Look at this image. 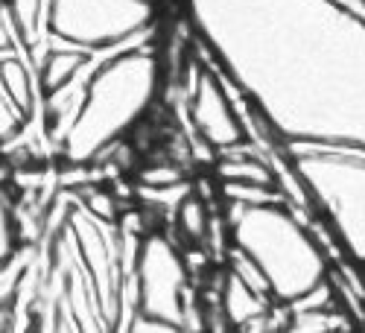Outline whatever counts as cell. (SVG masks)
I'll return each mask as SVG.
<instances>
[{"mask_svg": "<svg viewBox=\"0 0 365 333\" xmlns=\"http://www.w3.org/2000/svg\"><path fill=\"white\" fill-rule=\"evenodd\" d=\"M228 231L237 252L252 257L269 284L272 301L289 307L327 284L330 269L322 246L281 199L228 202Z\"/></svg>", "mask_w": 365, "mask_h": 333, "instance_id": "obj_1", "label": "cell"}, {"mask_svg": "<svg viewBox=\"0 0 365 333\" xmlns=\"http://www.w3.org/2000/svg\"><path fill=\"white\" fill-rule=\"evenodd\" d=\"M152 21V0H50L47 36L91 53L138 39Z\"/></svg>", "mask_w": 365, "mask_h": 333, "instance_id": "obj_3", "label": "cell"}, {"mask_svg": "<svg viewBox=\"0 0 365 333\" xmlns=\"http://www.w3.org/2000/svg\"><path fill=\"white\" fill-rule=\"evenodd\" d=\"M0 85L15 100V106L29 117L36 108V79L29 65L15 53H0Z\"/></svg>", "mask_w": 365, "mask_h": 333, "instance_id": "obj_8", "label": "cell"}, {"mask_svg": "<svg viewBox=\"0 0 365 333\" xmlns=\"http://www.w3.org/2000/svg\"><path fill=\"white\" fill-rule=\"evenodd\" d=\"M26 120L29 117L15 106V100L4 91V85H0V140L15 138L26 126Z\"/></svg>", "mask_w": 365, "mask_h": 333, "instance_id": "obj_14", "label": "cell"}, {"mask_svg": "<svg viewBox=\"0 0 365 333\" xmlns=\"http://www.w3.org/2000/svg\"><path fill=\"white\" fill-rule=\"evenodd\" d=\"M135 281H138V316L161 319L175 330H185L187 307L193 298L190 290V269L181 252L173 246V240L149 231L135 260Z\"/></svg>", "mask_w": 365, "mask_h": 333, "instance_id": "obj_4", "label": "cell"}, {"mask_svg": "<svg viewBox=\"0 0 365 333\" xmlns=\"http://www.w3.org/2000/svg\"><path fill=\"white\" fill-rule=\"evenodd\" d=\"M21 249H24V237H21L15 199L6 190V185H0V263L18 255Z\"/></svg>", "mask_w": 365, "mask_h": 333, "instance_id": "obj_12", "label": "cell"}, {"mask_svg": "<svg viewBox=\"0 0 365 333\" xmlns=\"http://www.w3.org/2000/svg\"><path fill=\"white\" fill-rule=\"evenodd\" d=\"M18 41H21V36L15 29L12 15H9V4L6 0H0V53H12Z\"/></svg>", "mask_w": 365, "mask_h": 333, "instance_id": "obj_15", "label": "cell"}, {"mask_svg": "<svg viewBox=\"0 0 365 333\" xmlns=\"http://www.w3.org/2000/svg\"><path fill=\"white\" fill-rule=\"evenodd\" d=\"M143 185H149V188H173V185H178L181 181V173L178 170H173V167H167V170H146L143 175Z\"/></svg>", "mask_w": 365, "mask_h": 333, "instance_id": "obj_16", "label": "cell"}, {"mask_svg": "<svg viewBox=\"0 0 365 333\" xmlns=\"http://www.w3.org/2000/svg\"><path fill=\"white\" fill-rule=\"evenodd\" d=\"M175 225L178 231L187 237V243H202L210 231V214L202 196L185 193L175 205Z\"/></svg>", "mask_w": 365, "mask_h": 333, "instance_id": "obj_11", "label": "cell"}, {"mask_svg": "<svg viewBox=\"0 0 365 333\" xmlns=\"http://www.w3.org/2000/svg\"><path fill=\"white\" fill-rule=\"evenodd\" d=\"M217 175L220 181H237V185H260V188H272L278 190V175L275 167L266 155H249L240 153V149H228V153L217 161Z\"/></svg>", "mask_w": 365, "mask_h": 333, "instance_id": "obj_7", "label": "cell"}, {"mask_svg": "<svg viewBox=\"0 0 365 333\" xmlns=\"http://www.w3.org/2000/svg\"><path fill=\"white\" fill-rule=\"evenodd\" d=\"M91 53L85 50H76V47H56L50 50V56L44 58V71H41V85H44V94H56V91H62L73 82L76 71L88 62Z\"/></svg>", "mask_w": 365, "mask_h": 333, "instance_id": "obj_9", "label": "cell"}, {"mask_svg": "<svg viewBox=\"0 0 365 333\" xmlns=\"http://www.w3.org/2000/svg\"><path fill=\"white\" fill-rule=\"evenodd\" d=\"M220 310L231 327L252 330L263 327L272 313V295L249 287L237 272H225V281L220 287Z\"/></svg>", "mask_w": 365, "mask_h": 333, "instance_id": "obj_6", "label": "cell"}, {"mask_svg": "<svg viewBox=\"0 0 365 333\" xmlns=\"http://www.w3.org/2000/svg\"><path fill=\"white\" fill-rule=\"evenodd\" d=\"M6 4H9V15L15 21V29H18V36H21L24 44L33 47L38 39L47 36L50 0H6Z\"/></svg>", "mask_w": 365, "mask_h": 333, "instance_id": "obj_10", "label": "cell"}, {"mask_svg": "<svg viewBox=\"0 0 365 333\" xmlns=\"http://www.w3.org/2000/svg\"><path fill=\"white\" fill-rule=\"evenodd\" d=\"M155 88L158 58L146 50H123L103 62L62 132L68 161L85 164L114 146L146 114Z\"/></svg>", "mask_w": 365, "mask_h": 333, "instance_id": "obj_2", "label": "cell"}, {"mask_svg": "<svg viewBox=\"0 0 365 333\" xmlns=\"http://www.w3.org/2000/svg\"><path fill=\"white\" fill-rule=\"evenodd\" d=\"M29 269L33 266H29V255L24 249L0 263V307H18L24 278L29 275Z\"/></svg>", "mask_w": 365, "mask_h": 333, "instance_id": "obj_13", "label": "cell"}, {"mask_svg": "<svg viewBox=\"0 0 365 333\" xmlns=\"http://www.w3.org/2000/svg\"><path fill=\"white\" fill-rule=\"evenodd\" d=\"M190 117L202 140L210 149H217V153L242 149L249 140V129L237 114L234 100L228 97L225 82L220 79L217 71H207V68L199 71L193 85V100H190Z\"/></svg>", "mask_w": 365, "mask_h": 333, "instance_id": "obj_5", "label": "cell"}]
</instances>
